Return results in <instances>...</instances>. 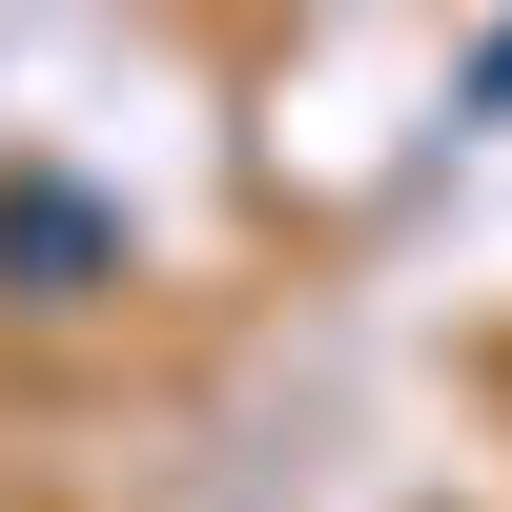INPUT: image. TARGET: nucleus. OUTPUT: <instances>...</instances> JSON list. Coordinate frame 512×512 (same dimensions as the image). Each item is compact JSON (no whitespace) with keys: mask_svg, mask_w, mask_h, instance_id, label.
Returning a JSON list of instances; mask_svg holds the SVG:
<instances>
[{"mask_svg":"<svg viewBox=\"0 0 512 512\" xmlns=\"http://www.w3.org/2000/svg\"><path fill=\"white\" fill-rule=\"evenodd\" d=\"M82 287H123V226L82 185H0V308H82Z\"/></svg>","mask_w":512,"mask_h":512,"instance_id":"nucleus-1","label":"nucleus"}]
</instances>
